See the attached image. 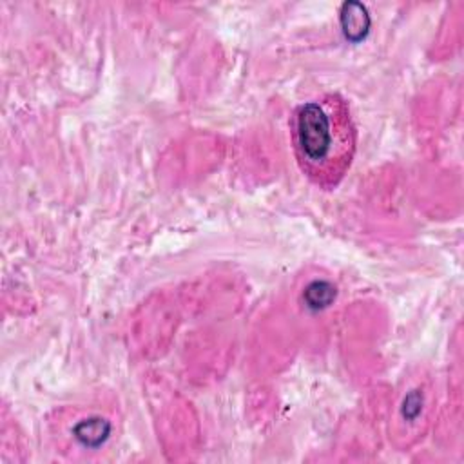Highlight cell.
Listing matches in <instances>:
<instances>
[{"instance_id":"cell-1","label":"cell","mask_w":464,"mask_h":464,"mask_svg":"<svg viewBox=\"0 0 464 464\" xmlns=\"http://www.w3.org/2000/svg\"><path fill=\"white\" fill-rule=\"evenodd\" d=\"M292 149L301 172L321 188H334L355 154V125L339 94L301 103L290 118Z\"/></svg>"},{"instance_id":"cell-2","label":"cell","mask_w":464,"mask_h":464,"mask_svg":"<svg viewBox=\"0 0 464 464\" xmlns=\"http://www.w3.org/2000/svg\"><path fill=\"white\" fill-rule=\"evenodd\" d=\"M116 433V410L98 401L63 406L51 420L54 446L72 459H89V455L100 453Z\"/></svg>"},{"instance_id":"cell-3","label":"cell","mask_w":464,"mask_h":464,"mask_svg":"<svg viewBox=\"0 0 464 464\" xmlns=\"http://www.w3.org/2000/svg\"><path fill=\"white\" fill-rule=\"evenodd\" d=\"M433 410V386L422 373L408 375L406 386L399 393L392 437L399 448L413 444L428 428Z\"/></svg>"}]
</instances>
